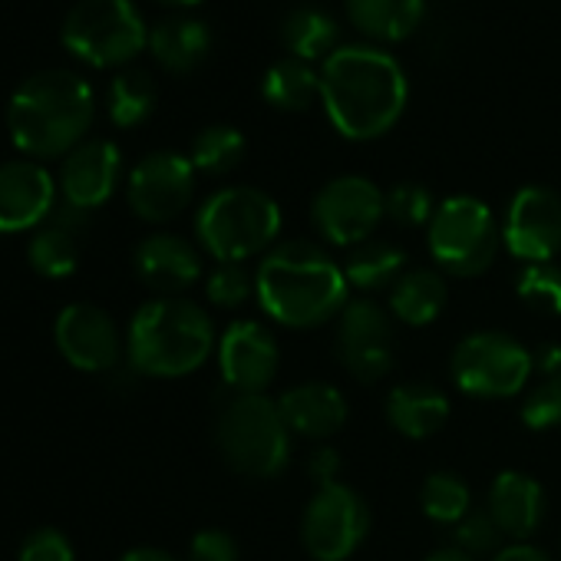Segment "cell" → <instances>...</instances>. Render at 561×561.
Returning a JSON list of instances; mask_svg holds the SVG:
<instances>
[{
	"mask_svg": "<svg viewBox=\"0 0 561 561\" xmlns=\"http://www.w3.org/2000/svg\"><path fill=\"white\" fill-rule=\"evenodd\" d=\"M407 73L387 50L347 44L324 60L321 103L334 129L347 139L390 133L407 110Z\"/></svg>",
	"mask_w": 561,
	"mask_h": 561,
	"instance_id": "obj_1",
	"label": "cell"
},
{
	"mask_svg": "<svg viewBox=\"0 0 561 561\" xmlns=\"http://www.w3.org/2000/svg\"><path fill=\"white\" fill-rule=\"evenodd\" d=\"M254 295L264 314L285 328H321L347 308L344 267L311 241L274 244L254 274Z\"/></svg>",
	"mask_w": 561,
	"mask_h": 561,
	"instance_id": "obj_2",
	"label": "cell"
},
{
	"mask_svg": "<svg viewBox=\"0 0 561 561\" xmlns=\"http://www.w3.org/2000/svg\"><path fill=\"white\" fill-rule=\"evenodd\" d=\"M93 123V90L70 70H44L18 87L8 106V129L21 152L54 159L73 152Z\"/></svg>",
	"mask_w": 561,
	"mask_h": 561,
	"instance_id": "obj_3",
	"label": "cell"
},
{
	"mask_svg": "<svg viewBox=\"0 0 561 561\" xmlns=\"http://www.w3.org/2000/svg\"><path fill=\"white\" fill-rule=\"evenodd\" d=\"M215 347L208 314L185 298H159L136 311L126 337L129 367L146 377L195 374Z\"/></svg>",
	"mask_w": 561,
	"mask_h": 561,
	"instance_id": "obj_4",
	"label": "cell"
},
{
	"mask_svg": "<svg viewBox=\"0 0 561 561\" xmlns=\"http://www.w3.org/2000/svg\"><path fill=\"white\" fill-rule=\"evenodd\" d=\"M202 248L228 264H241L261 251H271L280 234L277 202L251 185H231L215 192L195 218Z\"/></svg>",
	"mask_w": 561,
	"mask_h": 561,
	"instance_id": "obj_5",
	"label": "cell"
},
{
	"mask_svg": "<svg viewBox=\"0 0 561 561\" xmlns=\"http://www.w3.org/2000/svg\"><path fill=\"white\" fill-rule=\"evenodd\" d=\"M218 449L225 462L251 479H274L288 469L291 430L264 393H234L218 416Z\"/></svg>",
	"mask_w": 561,
	"mask_h": 561,
	"instance_id": "obj_6",
	"label": "cell"
},
{
	"mask_svg": "<svg viewBox=\"0 0 561 561\" xmlns=\"http://www.w3.org/2000/svg\"><path fill=\"white\" fill-rule=\"evenodd\" d=\"M64 44L93 67H116L149 44V31L133 0H80L64 21Z\"/></svg>",
	"mask_w": 561,
	"mask_h": 561,
	"instance_id": "obj_7",
	"label": "cell"
},
{
	"mask_svg": "<svg viewBox=\"0 0 561 561\" xmlns=\"http://www.w3.org/2000/svg\"><path fill=\"white\" fill-rule=\"evenodd\" d=\"M499 225L485 202L456 195L446 198L430 221V251L439 267L456 277H476L489 271L499 254Z\"/></svg>",
	"mask_w": 561,
	"mask_h": 561,
	"instance_id": "obj_8",
	"label": "cell"
},
{
	"mask_svg": "<svg viewBox=\"0 0 561 561\" xmlns=\"http://www.w3.org/2000/svg\"><path fill=\"white\" fill-rule=\"evenodd\" d=\"M535 364L531 354L508 334L479 331L459 341L453 354V377L462 393L502 400L525 390Z\"/></svg>",
	"mask_w": 561,
	"mask_h": 561,
	"instance_id": "obj_9",
	"label": "cell"
},
{
	"mask_svg": "<svg viewBox=\"0 0 561 561\" xmlns=\"http://www.w3.org/2000/svg\"><path fill=\"white\" fill-rule=\"evenodd\" d=\"M370 531V508L364 495L344 482L318 485L305 508L301 538L314 561H347Z\"/></svg>",
	"mask_w": 561,
	"mask_h": 561,
	"instance_id": "obj_10",
	"label": "cell"
},
{
	"mask_svg": "<svg viewBox=\"0 0 561 561\" xmlns=\"http://www.w3.org/2000/svg\"><path fill=\"white\" fill-rule=\"evenodd\" d=\"M311 215H314L318 231L331 244L357 248L374 238L377 225L387 215V202H383V192L370 179L341 175V179H331L318 192Z\"/></svg>",
	"mask_w": 561,
	"mask_h": 561,
	"instance_id": "obj_11",
	"label": "cell"
},
{
	"mask_svg": "<svg viewBox=\"0 0 561 561\" xmlns=\"http://www.w3.org/2000/svg\"><path fill=\"white\" fill-rule=\"evenodd\" d=\"M334 344H337V360L360 383L383 380L393 370V364H397L393 321L370 298L347 301V308L337 318V341Z\"/></svg>",
	"mask_w": 561,
	"mask_h": 561,
	"instance_id": "obj_12",
	"label": "cell"
},
{
	"mask_svg": "<svg viewBox=\"0 0 561 561\" xmlns=\"http://www.w3.org/2000/svg\"><path fill=\"white\" fill-rule=\"evenodd\" d=\"M502 238L525 264L551 261L561 251V195L545 185L518 188L508 202Z\"/></svg>",
	"mask_w": 561,
	"mask_h": 561,
	"instance_id": "obj_13",
	"label": "cell"
},
{
	"mask_svg": "<svg viewBox=\"0 0 561 561\" xmlns=\"http://www.w3.org/2000/svg\"><path fill=\"white\" fill-rule=\"evenodd\" d=\"M195 192V165L179 152H152L129 175V205L142 221H172Z\"/></svg>",
	"mask_w": 561,
	"mask_h": 561,
	"instance_id": "obj_14",
	"label": "cell"
},
{
	"mask_svg": "<svg viewBox=\"0 0 561 561\" xmlns=\"http://www.w3.org/2000/svg\"><path fill=\"white\" fill-rule=\"evenodd\" d=\"M60 354L87 374H106L119 364L123 341L113 318L96 305H70L54 328Z\"/></svg>",
	"mask_w": 561,
	"mask_h": 561,
	"instance_id": "obj_15",
	"label": "cell"
},
{
	"mask_svg": "<svg viewBox=\"0 0 561 561\" xmlns=\"http://www.w3.org/2000/svg\"><path fill=\"white\" fill-rule=\"evenodd\" d=\"M277 344L257 321H234L218 341V367L234 393H264L277 374Z\"/></svg>",
	"mask_w": 561,
	"mask_h": 561,
	"instance_id": "obj_16",
	"label": "cell"
},
{
	"mask_svg": "<svg viewBox=\"0 0 561 561\" xmlns=\"http://www.w3.org/2000/svg\"><path fill=\"white\" fill-rule=\"evenodd\" d=\"M57 185L54 175L37 162L0 165V234L41 228L54 215Z\"/></svg>",
	"mask_w": 561,
	"mask_h": 561,
	"instance_id": "obj_17",
	"label": "cell"
},
{
	"mask_svg": "<svg viewBox=\"0 0 561 561\" xmlns=\"http://www.w3.org/2000/svg\"><path fill=\"white\" fill-rule=\"evenodd\" d=\"M119 182V149L106 139H90L80 142L60 169V188H64V202L90 211L100 208Z\"/></svg>",
	"mask_w": 561,
	"mask_h": 561,
	"instance_id": "obj_18",
	"label": "cell"
},
{
	"mask_svg": "<svg viewBox=\"0 0 561 561\" xmlns=\"http://www.w3.org/2000/svg\"><path fill=\"white\" fill-rule=\"evenodd\" d=\"M133 261L142 285L162 298H175L179 291L192 288L202 274L198 251L179 234H149L136 248Z\"/></svg>",
	"mask_w": 561,
	"mask_h": 561,
	"instance_id": "obj_19",
	"label": "cell"
},
{
	"mask_svg": "<svg viewBox=\"0 0 561 561\" xmlns=\"http://www.w3.org/2000/svg\"><path fill=\"white\" fill-rule=\"evenodd\" d=\"M87 234V211L64 202L60 211H54L31 238L27 261L44 277H70L80 264Z\"/></svg>",
	"mask_w": 561,
	"mask_h": 561,
	"instance_id": "obj_20",
	"label": "cell"
},
{
	"mask_svg": "<svg viewBox=\"0 0 561 561\" xmlns=\"http://www.w3.org/2000/svg\"><path fill=\"white\" fill-rule=\"evenodd\" d=\"M288 430L308 439H328L347 423V400L331 383H301L277 400Z\"/></svg>",
	"mask_w": 561,
	"mask_h": 561,
	"instance_id": "obj_21",
	"label": "cell"
},
{
	"mask_svg": "<svg viewBox=\"0 0 561 561\" xmlns=\"http://www.w3.org/2000/svg\"><path fill=\"white\" fill-rule=\"evenodd\" d=\"M485 512L492 515V522L502 528V535L522 541L528 538L541 518H545V492L541 485L525 476V472H502L495 476L492 489H489V505Z\"/></svg>",
	"mask_w": 561,
	"mask_h": 561,
	"instance_id": "obj_22",
	"label": "cell"
},
{
	"mask_svg": "<svg viewBox=\"0 0 561 561\" xmlns=\"http://www.w3.org/2000/svg\"><path fill=\"white\" fill-rule=\"evenodd\" d=\"M387 420L410 439L439 433L449 420V397L433 383H400L387 397Z\"/></svg>",
	"mask_w": 561,
	"mask_h": 561,
	"instance_id": "obj_23",
	"label": "cell"
},
{
	"mask_svg": "<svg viewBox=\"0 0 561 561\" xmlns=\"http://www.w3.org/2000/svg\"><path fill=\"white\" fill-rule=\"evenodd\" d=\"M208 47H211V34L195 18H165L149 31L152 57L172 73L195 70L208 57Z\"/></svg>",
	"mask_w": 561,
	"mask_h": 561,
	"instance_id": "obj_24",
	"label": "cell"
},
{
	"mask_svg": "<svg viewBox=\"0 0 561 561\" xmlns=\"http://www.w3.org/2000/svg\"><path fill=\"white\" fill-rule=\"evenodd\" d=\"M446 308V280L430 267H410L390 288V311L410 328L433 324Z\"/></svg>",
	"mask_w": 561,
	"mask_h": 561,
	"instance_id": "obj_25",
	"label": "cell"
},
{
	"mask_svg": "<svg viewBox=\"0 0 561 561\" xmlns=\"http://www.w3.org/2000/svg\"><path fill=\"white\" fill-rule=\"evenodd\" d=\"M426 14V0H347L351 24L374 41L410 37Z\"/></svg>",
	"mask_w": 561,
	"mask_h": 561,
	"instance_id": "obj_26",
	"label": "cell"
},
{
	"mask_svg": "<svg viewBox=\"0 0 561 561\" xmlns=\"http://www.w3.org/2000/svg\"><path fill=\"white\" fill-rule=\"evenodd\" d=\"M280 41L305 64L328 60L334 50H341V27L331 14L318 8H298L280 21Z\"/></svg>",
	"mask_w": 561,
	"mask_h": 561,
	"instance_id": "obj_27",
	"label": "cell"
},
{
	"mask_svg": "<svg viewBox=\"0 0 561 561\" xmlns=\"http://www.w3.org/2000/svg\"><path fill=\"white\" fill-rule=\"evenodd\" d=\"M261 93L264 100L274 106V110H285V113H301L308 110L318 96H321V73L298 60V57H288L274 64L264 80H261Z\"/></svg>",
	"mask_w": 561,
	"mask_h": 561,
	"instance_id": "obj_28",
	"label": "cell"
},
{
	"mask_svg": "<svg viewBox=\"0 0 561 561\" xmlns=\"http://www.w3.org/2000/svg\"><path fill=\"white\" fill-rule=\"evenodd\" d=\"M403 264H407V254L397 244L370 238V241L351 248L347 264H344V277H347V285L357 291H383L400 280Z\"/></svg>",
	"mask_w": 561,
	"mask_h": 561,
	"instance_id": "obj_29",
	"label": "cell"
},
{
	"mask_svg": "<svg viewBox=\"0 0 561 561\" xmlns=\"http://www.w3.org/2000/svg\"><path fill=\"white\" fill-rule=\"evenodd\" d=\"M156 110V83L146 70H123L110 87V116L116 126L129 129L152 116Z\"/></svg>",
	"mask_w": 561,
	"mask_h": 561,
	"instance_id": "obj_30",
	"label": "cell"
},
{
	"mask_svg": "<svg viewBox=\"0 0 561 561\" xmlns=\"http://www.w3.org/2000/svg\"><path fill=\"white\" fill-rule=\"evenodd\" d=\"M244 156V136L234 126H208L192 142V165L208 175L231 172Z\"/></svg>",
	"mask_w": 561,
	"mask_h": 561,
	"instance_id": "obj_31",
	"label": "cell"
},
{
	"mask_svg": "<svg viewBox=\"0 0 561 561\" xmlns=\"http://www.w3.org/2000/svg\"><path fill=\"white\" fill-rule=\"evenodd\" d=\"M469 485L456 472H433L423 485V512L439 525H459L469 515Z\"/></svg>",
	"mask_w": 561,
	"mask_h": 561,
	"instance_id": "obj_32",
	"label": "cell"
},
{
	"mask_svg": "<svg viewBox=\"0 0 561 561\" xmlns=\"http://www.w3.org/2000/svg\"><path fill=\"white\" fill-rule=\"evenodd\" d=\"M515 295L538 314H561V267L554 261L525 264L515 277Z\"/></svg>",
	"mask_w": 561,
	"mask_h": 561,
	"instance_id": "obj_33",
	"label": "cell"
},
{
	"mask_svg": "<svg viewBox=\"0 0 561 561\" xmlns=\"http://www.w3.org/2000/svg\"><path fill=\"white\" fill-rule=\"evenodd\" d=\"M387 218H393L397 225L403 228H420V225H430L436 208H433V195L416 185V182H403V185H393L387 195Z\"/></svg>",
	"mask_w": 561,
	"mask_h": 561,
	"instance_id": "obj_34",
	"label": "cell"
},
{
	"mask_svg": "<svg viewBox=\"0 0 561 561\" xmlns=\"http://www.w3.org/2000/svg\"><path fill=\"white\" fill-rule=\"evenodd\" d=\"M205 291H208V301L215 308H241L251 291H254V277L241 267V264H228V261H218V267L208 274L205 280Z\"/></svg>",
	"mask_w": 561,
	"mask_h": 561,
	"instance_id": "obj_35",
	"label": "cell"
},
{
	"mask_svg": "<svg viewBox=\"0 0 561 561\" xmlns=\"http://www.w3.org/2000/svg\"><path fill=\"white\" fill-rule=\"evenodd\" d=\"M522 420L531 430L561 426V374L545 377V383H538L528 393V400L522 403Z\"/></svg>",
	"mask_w": 561,
	"mask_h": 561,
	"instance_id": "obj_36",
	"label": "cell"
},
{
	"mask_svg": "<svg viewBox=\"0 0 561 561\" xmlns=\"http://www.w3.org/2000/svg\"><path fill=\"white\" fill-rule=\"evenodd\" d=\"M502 541V528L492 522L489 512H469L459 525H456V548L466 551L469 558L489 554L495 551Z\"/></svg>",
	"mask_w": 561,
	"mask_h": 561,
	"instance_id": "obj_37",
	"label": "cell"
},
{
	"mask_svg": "<svg viewBox=\"0 0 561 561\" xmlns=\"http://www.w3.org/2000/svg\"><path fill=\"white\" fill-rule=\"evenodd\" d=\"M18 561H73V545L57 528H37L24 538Z\"/></svg>",
	"mask_w": 561,
	"mask_h": 561,
	"instance_id": "obj_38",
	"label": "cell"
},
{
	"mask_svg": "<svg viewBox=\"0 0 561 561\" xmlns=\"http://www.w3.org/2000/svg\"><path fill=\"white\" fill-rule=\"evenodd\" d=\"M188 561H238V545L228 531H198L188 545Z\"/></svg>",
	"mask_w": 561,
	"mask_h": 561,
	"instance_id": "obj_39",
	"label": "cell"
},
{
	"mask_svg": "<svg viewBox=\"0 0 561 561\" xmlns=\"http://www.w3.org/2000/svg\"><path fill=\"white\" fill-rule=\"evenodd\" d=\"M308 472H311V479H314L318 485L337 482V472H341V456H337V449H331V446L314 449V453H311V462H308Z\"/></svg>",
	"mask_w": 561,
	"mask_h": 561,
	"instance_id": "obj_40",
	"label": "cell"
},
{
	"mask_svg": "<svg viewBox=\"0 0 561 561\" xmlns=\"http://www.w3.org/2000/svg\"><path fill=\"white\" fill-rule=\"evenodd\" d=\"M492 561H551L541 548H535V545H522V541H515V545H508V548H502V551H495V558Z\"/></svg>",
	"mask_w": 561,
	"mask_h": 561,
	"instance_id": "obj_41",
	"label": "cell"
},
{
	"mask_svg": "<svg viewBox=\"0 0 561 561\" xmlns=\"http://www.w3.org/2000/svg\"><path fill=\"white\" fill-rule=\"evenodd\" d=\"M119 561H175V558L169 551H162V548H133Z\"/></svg>",
	"mask_w": 561,
	"mask_h": 561,
	"instance_id": "obj_42",
	"label": "cell"
},
{
	"mask_svg": "<svg viewBox=\"0 0 561 561\" xmlns=\"http://www.w3.org/2000/svg\"><path fill=\"white\" fill-rule=\"evenodd\" d=\"M426 561H476V558H469L466 551H459V548H439L436 554H430Z\"/></svg>",
	"mask_w": 561,
	"mask_h": 561,
	"instance_id": "obj_43",
	"label": "cell"
},
{
	"mask_svg": "<svg viewBox=\"0 0 561 561\" xmlns=\"http://www.w3.org/2000/svg\"><path fill=\"white\" fill-rule=\"evenodd\" d=\"M162 4H175V8H192L198 0H162Z\"/></svg>",
	"mask_w": 561,
	"mask_h": 561,
	"instance_id": "obj_44",
	"label": "cell"
}]
</instances>
